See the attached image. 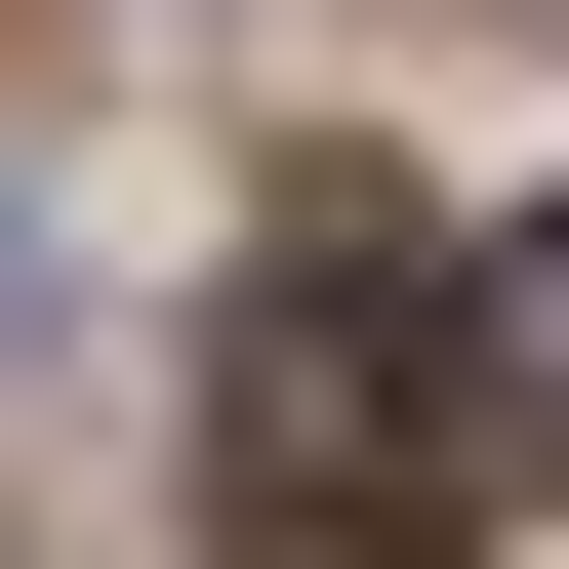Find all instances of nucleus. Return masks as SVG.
<instances>
[{"mask_svg":"<svg viewBox=\"0 0 569 569\" xmlns=\"http://www.w3.org/2000/svg\"><path fill=\"white\" fill-rule=\"evenodd\" d=\"M488 244H367V203H326V244L244 284V326H203V529L244 569H488Z\"/></svg>","mask_w":569,"mask_h":569,"instance_id":"f257e3e1","label":"nucleus"},{"mask_svg":"<svg viewBox=\"0 0 569 569\" xmlns=\"http://www.w3.org/2000/svg\"><path fill=\"white\" fill-rule=\"evenodd\" d=\"M488 448L569 488V203H529V244H488Z\"/></svg>","mask_w":569,"mask_h":569,"instance_id":"f03ea898","label":"nucleus"}]
</instances>
